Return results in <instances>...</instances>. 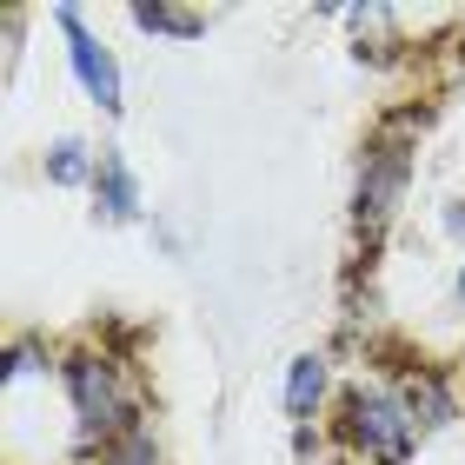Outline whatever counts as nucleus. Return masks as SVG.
Returning a JSON list of instances; mask_svg holds the SVG:
<instances>
[{
  "instance_id": "obj_2",
  "label": "nucleus",
  "mask_w": 465,
  "mask_h": 465,
  "mask_svg": "<svg viewBox=\"0 0 465 465\" xmlns=\"http://www.w3.org/2000/svg\"><path fill=\"white\" fill-rule=\"evenodd\" d=\"M326 446L332 459H352V465H419L426 432H419L399 379L386 372V359L346 372V386L326 412Z\"/></svg>"
},
{
  "instance_id": "obj_9",
  "label": "nucleus",
  "mask_w": 465,
  "mask_h": 465,
  "mask_svg": "<svg viewBox=\"0 0 465 465\" xmlns=\"http://www.w3.org/2000/svg\"><path fill=\"white\" fill-rule=\"evenodd\" d=\"M94 173H100V140L54 134L40 146V180H47L54 193H94Z\"/></svg>"
},
{
  "instance_id": "obj_7",
  "label": "nucleus",
  "mask_w": 465,
  "mask_h": 465,
  "mask_svg": "<svg viewBox=\"0 0 465 465\" xmlns=\"http://www.w3.org/2000/svg\"><path fill=\"white\" fill-rule=\"evenodd\" d=\"M94 220L100 226H140L146 220V180L140 166L120 153L114 140H100V173H94Z\"/></svg>"
},
{
  "instance_id": "obj_6",
  "label": "nucleus",
  "mask_w": 465,
  "mask_h": 465,
  "mask_svg": "<svg viewBox=\"0 0 465 465\" xmlns=\"http://www.w3.org/2000/svg\"><path fill=\"white\" fill-rule=\"evenodd\" d=\"M340 386H346V379H340V366H332L326 346H306V352L286 359L280 412H286L292 439H320V426H326V412H332V399H340Z\"/></svg>"
},
{
  "instance_id": "obj_14",
  "label": "nucleus",
  "mask_w": 465,
  "mask_h": 465,
  "mask_svg": "<svg viewBox=\"0 0 465 465\" xmlns=\"http://www.w3.org/2000/svg\"><path fill=\"white\" fill-rule=\"evenodd\" d=\"M452 47L465 54V7H459V27H452Z\"/></svg>"
},
{
  "instance_id": "obj_15",
  "label": "nucleus",
  "mask_w": 465,
  "mask_h": 465,
  "mask_svg": "<svg viewBox=\"0 0 465 465\" xmlns=\"http://www.w3.org/2000/svg\"><path fill=\"white\" fill-rule=\"evenodd\" d=\"M332 465H352V459H332Z\"/></svg>"
},
{
  "instance_id": "obj_12",
  "label": "nucleus",
  "mask_w": 465,
  "mask_h": 465,
  "mask_svg": "<svg viewBox=\"0 0 465 465\" xmlns=\"http://www.w3.org/2000/svg\"><path fill=\"white\" fill-rule=\"evenodd\" d=\"M439 232H446L452 246H465V200H459V193L439 200Z\"/></svg>"
},
{
  "instance_id": "obj_4",
  "label": "nucleus",
  "mask_w": 465,
  "mask_h": 465,
  "mask_svg": "<svg viewBox=\"0 0 465 465\" xmlns=\"http://www.w3.org/2000/svg\"><path fill=\"white\" fill-rule=\"evenodd\" d=\"M47 20H54V34H60V60H67L80 100H87L100 120H120L126 114V67H120V54L107 47V34H100L74 0H60Z\"/></svg>"
},
{
  "instance_id": "obj_3",
  "label": "nucleus",
  "mask_w": 465,
  "mask_h": 465,
  "mask_svg": "<svg viewBox=\"0 0 465 465\" xmlns=\"http://www.w3.org/2000/svg\"><path fill=\"white\" fill-rule=\"evenodd\" d=\"M426 114H432L426 100L386 107L372 120V134L359 140V180H352V240H359V252H379V246H386V232L399 226V213H406Z\"/></svg>"
},
{
  "instance_id": "obj_1",
  "label": "nucleus",
  "mask_w": 465,
  "mask_h": 465,
  "mask_svg": "<svg viewBox=\"0 0 465 465\" xmlns=\"http://www.w3.org/2000/svg\"><path fill=\"white\" fill-rule=\"evenodd\" d=\"M60 406H67V439H74L80 465L153 419L134 352H120L114 340H74L60 352Z\"/></svg>"
},
{
  "instance_id": "obj_13",
  "label": "nucleus",
  "mask_w": 465,
  "mask_h": 465,
  "mask_svg": "<svg viewBox=\"0 0 465 465\" xmlns=\"http://www.w3.org/2000/svg\"><path fill=\"white\" fill-rule=\"evenodd\" d=\"M452 300L465 306V252H459V266H452Z\"/></svg>"
},
{
  "instance_id": "obj_5",
  "label": "nucleus",
  "mask_w": 465,
  "mask_h": 465,
  "mask_svg": "<svg viewBox=\"0 0 465 465\" xmlns=\"http://www.w3.org/2000/svg\"><path fill=\"white\" fill-rule=\"evenodd\" d=\"M386 372L399 379V392H406V406H412V419H419V432H426V446L465 426V366L399 352V359H386Z\"/></svg>"
},
{
  "instance_id": "obj_8",
  "label": "nucleus",
  "mask_w": 465,
  "mask_h": 465,
  "mask_svg": "<svg viewBox=\"0 0 465 465\" xmlns=\"http://www.w3.org/2000/svg\"><path fill=\"white\" fill-rule=\"evenodd\" d=\"M60 352L67 346H54L47 332H34V326H20L7 352H0V392H27V386H60Z\"/></svg>"
},
{
  "instance_id": "obj_10",
  "label": "nucleus",
  "mask_w": 465,
  "mask_h": 465,
  "mask_svg": "<svg viewBox=\"0 0 465 465\" xmlns=\"http://www.w3.org/2000/svg\"><path fill=\"white\" fill-rule=\"evenodd\" d=\"M126 20H134L140 34H153V40H180V47H193V40H206V27H213V7H173V0H134V7H126Z\"/></svg>"
},
{
  "instance_id": "obj_11",
  "label": "nucleus",
  "mask_w": 465,
  "mask_h": 465,
  "mask_svg": "<svg viewBox=\"0 0 465 465\" xmlns=\"http://www.w3.org/2000/svg\"><path fill=\"white\" fill-rule=\"evenodd\" d=\"M87 465H173V452H166V439H160V426L146 419V426H134L126 439H114V446H100Z\"/></svg>"
}]
</instances>
